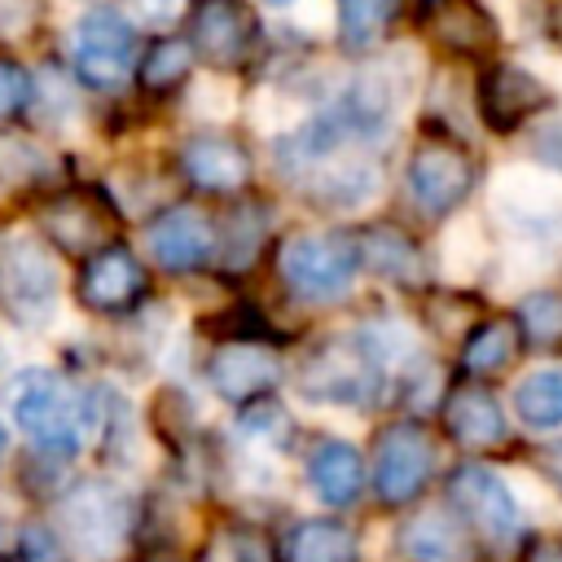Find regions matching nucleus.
<instances>
[{"label":"nucleus","instance_id":"obj_1","mask_svg":"<svg viewBox=\"0 0 562 562\" xmlns=\"http://www.w3.org/2000/svg\"><path fill=\"white\" fill-rule=\"evenodd\" d=\"M13 422L35 448L53 457H70L83 443V426L92 422V408L57 373L35 369L13 386Z\"/></svg>","mask_w":562,"mask_h":562},{"label":"nucleus","instance_id":"obj_2","mask_svg":"<svg viewBox=\"0 0 562 562\" xmlns=\"http://www.w3.org/2000/svg\"><path fill=\"white\" fill-rule=\"evenodd\" d=\"M281 281L303 303H334L351 290L360 268V246L347 233H299L277 255Z\"/></svg>","mask_w":562,"mask_h":562},{"label":"nucleus","instance_id":"obj_3","mask_svg":"<svg viewBox=\"0 0 562 562\" xmlns=\"http://www.w3.org/2000/svg\"><path fill=\"white\" fill-rule=\"evenodd\" d=\"M61 299L57 263L40 241L13 237L0 246V307L22 325H48Z\"/></svg>","mask_w":562,"mask_h":562},{"label":"nucleus","instance_id":"obj_4","mask_svg":"<svg viewBox=\"0 0 562 562\" xmlns=\"http://www.w3.org/2000/svg\"><path fill=\"white\" fill-rule=\"evenodd\" d=\"M75 70L83 83L92 88H119L127 75H132V61H136V31L123 13L114 9H88L79 22H75Z\"/></svg>","mask_w":562,"mask_h":562},{"label":"nucleus","instance_id":"obj_5","mask_svg":"<svg viewBox=\"0 0 562 562\" xmlns=\"http://www.w3.org/2000/svg\"><path fill=\"white\" fill-rule=\"evenodd\" d=\"M408 198L426 215H448L474 189V158L452 140H422L404 167Z\"/></svg>","mask_w":562,"mask_h":562},{"label":"nucleus","instance_id":"obj_6","mask_svg":"<svg viewBox=\"0 0 562 562\" xmlns=\"http://www.w3.org/2000/svg\"><path fill=\"white\" fill-rule=\"evenodd\" d=\"M373 386H378L373 342H329L303 364V378H299V391L321 404H364Z\"/></svg>","mask_w":562,"mask_h":562},{"label":"nucleus","instance_id":"obj_7","mask_svg":"<svg viewBox=\"0 0 562 562\" xmlns=\"http://www.w3.org/2000/svg\"><path fill=\"white\" fill-rule=\"evenodd\" d=\"M61 522H66V540L83 558L101 562V558H114L119 544H123V536H127V501H123L119 487L88 479V483H79L66 496Z\"/></svg>","mask_w":562,"mask_h":562},{"label":"nucleus","instance_id":"obj_8","mask_svg":"<svg viewBox=\"0 0 562 562\" xmlns=\"http://www.w3.org/2000/svg\"><path fill=\"white\" fill-rule=\"evenodd\" d=\"M435 470V443L417 422H395L373 448V487L386 505H408Z\"/></svg>","mask_w":562,"mask_h":562},{"label":"nucleus","instance_id":"obj_9","mask_svg":"<svg viewBox=\"0 0 562 562\" xmlns=\"http://www.w3.org/2000/svg\"><path fill=\"white\" fill-rule=\"evenodd\" d=\"M448 496H452V505L461 509V518H465L487 544H509V540L518 536V527H522V514H518L514 492H509L505 479L492 474L487 465H461V470H452Z\"/></svg>","mask_w":562,"mask_h":562},{"label":"nucleus","instance_id":"obj_10","mask_svg":"<svg viewBox=\"0 0 562 562\" xmlns=\"http://www.w3.org/2000/svg\"><path fill=\"white\" fill-rule=\"evenodd\" d=\"M255 44V18L241 0H193L189 48L215 70H237Z\"/></svg>","mask_w":562,"mask_h":562},{"label":"nucleus","instance_id":"obj_11","mask_svg":"<svg viewBox=\"0 0 562 562\" xmlns=\"http://www.w3.org/2000/svg\"><path fill=\"white\" fill-rule=\"evenodd\" d=\"M281 378V360L272 347H263L259 338H224L211 356H206V382L220 400L233 404H250L263 391H272Z\"/></svg>","mask_w":562,"mask_h":562},{"label":"nucleus","instance_id":"obj_12","mask_svg":"<svg viewBox=\"0 0 562 562\" xmlns=\"http://www.w3.org/2000/svg\"><path fill=\"white\" fill-rule=\"evenodd\" d=\"M75 294H79V303L88 312H101V316L132 312L140 303V294H145V268L127 246H101L79 268Z\"/></svg>","mask_w":562,"mask_h":562},{"label":"nucleus","instance_id":"obj_13","mask_svg":"<svg viewBox=\"0 0 562 562\" xmlns=\"http://www.w3.org/2000/svg\"><path fill=\"white\" fill-rule=\"evenodd\" d=\"M145 241H149V255L158 259V268H167V272H198L215 255V224L198 206H167L149 224Z\"/></svg>","mask_w":562,"mask_h":562},{"label":"nucleus","instance_id":"obj_14","mask_svg":"<svg viewBox=\"0 0 562 562\" xmlns=\"http://www.w3.org/2000/svg\"><path fill=\"white\" fill-rule=\"evenodd\" d=\"M549 101V88L522 66H492L479 79V114L492 132H514Z\"/></svg>","mask_w":562,"mask_h":562},{"label":"nucleus","instance_id":"obj_15","mask_svg":"<svg viewBox=\"0 0 562 562\" xmlns=\"http://www.w3.org/2000/svg\"><path fill=\"white\" fill-rule=\"evenodd\" d=\"M180 171L206 193H233L250 180V154L220 132H198L180 145Z\"/></svg>","mask_w":562,"mask_h":562},{"label":"nucleus","instance_id":"obj_16","mask_svg":"<svg viewBox=\"0 0 562 562\" xmlns=\"http://www.w3.org/2000/svg\"><path fill=\"white\" fill-rule=\"evenodd\" d=\"M110 206H101L97 198L88 193H57L40 224L48 233V241H57L61 250H75V255H88V250H101L105 237H110Z\"/></svg>","mask_w":562,"mask_h":562},{"label":"nucleus","instance_id":"obj_17","mask_svg":"<svg viewBox=\"0 0 562 562\" xmlns=\"http://www.w3.org/2000/svg\"><path fill=\"white\" fill-rule=\"evenodd\" d=\"M443 426L465 448H496L505 439V413L483 386H457L443 404Z\"/></svg>","mask_w":562,"mask_h":562},{"label":"nucleus","instance_id":"obj_18","mask_svg":"<svg viewBox=\"0 0 562 562\" xmlns=\"http://www.w3.org/2000/svg\"><path fill=\"white\" fill-rule=\"evenodd\" d=\"M430 35L461 57H483L496 44V22L479 0H439L430 13Z\"/></svg>","mask_w":562,"mask_h":562},{"label":"nucleus","instance_id":"obj_19","mask_svg":"<svg viewBox=\"0 0 562 562\" xmlns=\"http://www.w3.org/2000/svg\"><path fill=\"white\" fill-rule=\"evenodd\" d=\"M307 479H312V487L325 505H351L364 487V461L351 443L325 439L307 461Z\"/></svg>","mask_w":562,"mask_h":562},{"label":"nucleus","instance_id":"obj_20","mask_svg":"<svg viewBox=\"0 0 562 562\" xmlns=\"http://www.w3.org/2000/svg\"><path fill=\"white\" fill-rule=\"evenodd\" d=\"M285 562H356V536L334 518H307L285 540Z\"/></svg>","mask_w":562,"mask_h":562},{"label":"nucleus","instance_id":"obj_21","mask_svg":"<svg viewBox=\"0 0 562 562\" xmlns=\"http://www.w3.org/2000/svg\"><path fill=\"white\" fill-rule=\"evenodd\" d=\"M514 356H518V325L505 321V316L474 325L470 338H465V347H461V364H465L470 373H496V369H505Z\"/></svg>","mask_w":562,"mask_h":562},{"label":"nucleus","instance_id":"obj_22","mask_svg":"<svg viewBox=\"0 0 562 562\" xmlns=\"http://www.w3.org/2000/svg\"><path fill=\"white\" fill-rule=\"evenodd\" d=\"M514 413L536 426V430H553L562 426V369H540L527 373L514 391Z\"/></svg>","mask_w":562,"mask_h":562},{"label":"nucleus","instance_id":"obj_23","mask_svg":"<svg viewBox=\"0 0 562 562\" xmlns=\"http://www.w3.org/2000/svg\"><path fill=\"white\" fill-rule=\"evenodd\" d=\"M395 18V0H338V44L347 53L373 48Z\"/></svg>","mask_w":562,"mask_h":562},{"label":"nucleus","instance_id":"obj_24","mask_svg":"<svg viewBox=\"0 0 562 562\" xmlns=\"http://www.w3.org/2000/svg\"><path fill=\"white\" fill-rule=\"evenodd\" d=\"M360 255L369 259L373 272H382V277H391L400 285L422 277V255H417V246L400 228H369Z\"/></svg>","mask_w":562,"mask_h":562},{"label":"nucleus","instance_id":"obj_25","mask_svg":"<svg viewBox=\"0 0 562 562\" xmlns=\"http://www.w3.org/2000/svg\"><path fill=\"white\" fill-rule=\"evenodd\" d=\"M189 61H193L189 40H176V35L154 40V44L145 48V57H140V83H145L149 92H167V88H176V83L189 75Z\"/></svg>","mask_w":562,"mask_h":562},{"label":"nucleus","instance_id":"obj_26","mask_svg":"<svg viewBox=\"0 0 562 562\" xmlns=\"http://www.w3.org/2000/svg\"><path fill=\"white\" fill-rule=\"evenodd\" d=\"M518 329L536 347H558L562 342V294L544 290V294L522 299L518 303Z\"/></svg>","mask_w":562,"mask_h":562},{"label":"nucleus","instance_id":"obj_27","mask_svg":"<svg viewBox=\"0 0 562 562\" xmlns=\"http://www.w3.org/2000/svg\"><path fill=\"white\" fill-rule=\"evenodd\" d=\"M400 540H404L408 553L430 558V562H448V558L457 553V531H452V522L439 518V514H422V518H413V522L404 527Z\"/></svg>","mask_w":562,"mask_h":562},{"label":"nucleus","instance_id":"obj_28","mask_svg":"<svg viewBox=\"0 0 562 562\" xmlns=\"http://www.w3.org/2000/svg\"><path fill=\"white\" fill-rule=\"evenodd\" d=\"M18 544H22V562H70L66 544L48 527H40V522L22 527V540Z\"/></svg>","mask_w":562,"mask_h":562},{"label":"nucleus","instance_id":"obj_29","mask_svg":"<svg viewBox=\"0 0 562 562\" xmlns=\"http://www.w3.org/2000/svg\"><path fill=\"white\" fill-rule=\"evenodd\" d=\"M26 97H31L26 70H22L18 61H0V119L18 114V110L26 105Z\"/></svg>","mask_w":562,"mask_h":562},{"label":"nucleus","instance_id":"obj_30","mask_svg":"<svg viewBox=\"0 0 562 562\" xmlns=\"http://www.w3.org/2000/svg\"><path fill=\"white\" fill-rule=\"evenodd\" d=\"M224 549H228L233 562H277V558H272V544H268L259 531H250V527L228 531V536H224Z\"/></svg>","mask_w":562,"mask_h":562},{"label":"nucleus","instance_id":"obj_31","mask_svg":"<svg viewBox=\"0 0 562 562\" xmlns=\"http://www.w3.org/2000/svg\"><path fill=\"white\" fill-rule=\"evenodd\" d=\"M180 4H184V0H136L140 18H149V22H171V18L180 13Z\"/></svg>","mask_w":562,"mask_h":562},{"label":"nucleus","instance_id":"obj_32","mask_svg":"<svg viewBox=\"0 0 562 562\" xmlns=\"http://www.w3.org/2000/svg\"><path fill=\"white\" fill-rule=\"evenodd\" d=\"M536 154H540V158H549L553 167H562V127H549V132L540 136Z\"/></svg>","mask_w":562,"mask_h":562},{"label":"nucleus","instance_id":"obj_33","mask_svg":"<svg viewBox=\"0 0 562 562\" xmlns=\"http://www.w3.org/2000/svg\"><path fill=\"white\" fill-rule=\"evenodd\" d=\"M531 562H562V544H540L531 553Z\"/></svg>","mask_w":562,"mask_h":562},{"label":"nucleus","instance_id":"obj_34","mask_svg":"<svg viewBox=\"0 0 562 562\" xmlns=\"http://www.w3.org/2000/svg\"><path fill=\"white\" fill-rule=\"evenodd\" d=\"M549 474L562 483V448H553V452H549Z\"/></svg>","mask_w":562,"mask_h":562},{"label":"nucleus","instance_id":"obj_35","mask_svg":"<svg viewBox=\"0 0 562 562\" xmlns=\"http://www.w3.org/2000/svg\"><path fill=\"white\" fill-rule=\"evenodd\" d=\"M4 448H9V435H4V426H0V457H4Z\"/></svg>","mask_w":562,"mask_h":562},{"label":"nucleus","instance_id":"obj_36","mask_svg":"<svg viewBox=\"0 0 562 562\" xmlns=\"http://www.w3.org/2000/svg\"><path fill=\"white\" fill-rule=\"evenodd\" d=\"M268 4H294V0H268Z\"/></svg>","mask_w":562,"mask_h":562}]
</instances>
